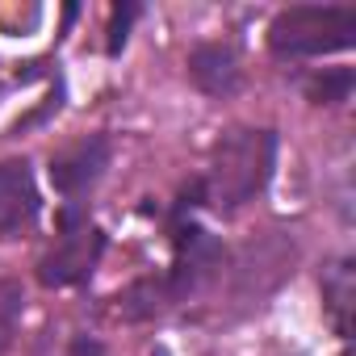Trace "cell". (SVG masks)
I'll return each instance as SVG.
<instances>
[{
    "mask_svg": "<svg viewBox=\"0 0 356 356\" xmlns=\"http://www.w3.org/2000/svg\"><path fill=\"white\" fill-rule=\"evenodd\" d=\"M189 80L197 92L227 101L243 88V59L231 42H197L189 51Z\"/></svg>",
    "mask_w": 356,
    "mask_h": 356,
    "instance_id": "obj_7",
    "label": "cell"
},
{
    "mask_svg": "<svg viewBox=\"0 0 356 356\" xmlns=\"http://www.w3.org/2000/svg\"><path fill=\"white\" fill-rule=\"evenodd\" d=\"M109 239L97 222H88V214L80 206H63L59 210V239L55 248L38 260V281L47 289H72V285H84L101 256H105Z\"/></svg>",
    "mask_w": 356,
    "mask_h": 356,
    "instance_id": "obj_3",
    "label": "cell"
},
{
    "mask_svg": "<svg viewBox=\"0 0 356 356\" xmlns=\"http://www.w3.org/2000/svg\"><path fill=\"white\" fill-rule=\"evenodd\" d=\"M172 268L163 273V289L176 302L202 289V281L222 264V243L193 218V214H172Z\"/></svg>",
    "mask_w": 356,
    "mask_h": 356,
    "instance_id": "obj_4",
    "label": "cell"
},
{
    "mask_svg": "<svg viewBox=\"0 0 356 356\" xmlns=\"http://www.w3.org/2000/svg\"><path fill=\"white\" fill-rule=\"evenodd\" d=\"M356 42L352 5H289L268 22V51L277 59H323Z\"/></svg>",
    "mask_w": 356,
    "mask_h": 356,
    "instance_id": "obj_2",
    "label": "cell"
},
{
    "mask_svg": "<svg viewBox=\"0 0 356 356\" xmlns=\"http://www.w3.org/2000/svg\"><path fill=\"white\" fill-rule=\"evenodd\" d=\"M109 159H113L109 134L76 138L72 147H63V151L51 155V185H55V193L63 197V206H80V210H84V197L101 185Z\"/></svg>",
    "mask_w": 356,
    "mask_h": 356,
    "instance_id": "obj_5",
    "label": "cell"
},
{
    "mask_svg": "<svg viewBox=\"0 0 356 356\" xmlns=\"http://www.w3.org/2000/svg\"><path fill=\"white\" fill-rule=\"evenodd\" d=\"M352 84H356L352 67H323L302 88H306V101L310 105H343L352 97Z\"/></svg>",
    "mask_w": 356,
    "mask_h": 356,
    "instance_id": "obj_9",
    "label": "cell"
},
{
    "mask_svg": "<svg viewBox=\"0 0 356 356\" xmlns=\"http://www.w3.org/2000/svg\"><path fill=\"white\" fill-rule=\"evenodd\" d=\"M42 214V193L30 159H0V239H17Z\"/></svg>",
    "mask_w": 356,
    "mask_h": 356,
    "instance_id": "obj_6",
    "label": "cell"
},
{
    "mask_svg": "<svg viewBox=\"0 0 356 356\" xmlns=\"http://www.w3.org/2000/svg\"><path fill=\"white\" fill-rule=\"evenodd\" d=\"M72 356H105V343L97 335H76L72 339Z\"/></svg>",
    "mask_w": 356,
    "mask_h": 356,
    "instance_id": "obj_12",
    "label": "cell"
},
{
    "mask_svg": "<svg viewBox=\"0 0 356 356\" xmlns=\"http://www.w3.org/2000/svg\"><path fill=\"white\" fill-rule=\"evenodd\" d=\"M277 147L281 138L273 126H231L210 151L202 202L218 214H235L248 202H256L277 172Z\"/></svg>",
    "mask_w": 356,
    "mask_h": 356,
    "instance_id": "obj_1",
    "label": "cell"
},
{
    "mask_svg": "<svg viewBox=\"0 0 356 356\" xmlns=\"http://www.w3.org/2000/svg\"><path fill=\"white\" fill-rule=\"evenodd\" d=\"M323 310L335 327L339 339H348L352 331V298H356V273H352V260H335L331 268H323Z\"/></svg>",
    "mask_w": 356,
    "mask_h": 356,
    "instance_id": "obj_8",
    "label": "cell"
},
{
    "mask_svg": "<svg viewBox=\"0 0 356 356\" xmlns=\"http://www.w3.org/2000/svg\"><path fill=\"white\" fill-rule=\"evenodd\" d=\"M22 314H26V285L17 277H0V356L13 348Z\"/></svg>",
    "mask_w": 356,
    "mask_h": 356,
    "instance_id": "obj_10",
    "label": "cell"
},
{
    "mask_svg": "<svg viewBox=\"0 0 356 356\" xmlns=\"http://www.w3.org/2000/svg\"><path fill=\"white\" fill-rule=\"evenodd\" d=\"M143 17V5H134V0H122V5H113V17H109V55H122L126 42H130V26Z\"/></svg>",
    "mask_w": 356,
    "mask_h": 356,
    "instance_id": "obj_11",
    "label": "cell"
}]
</instances>
